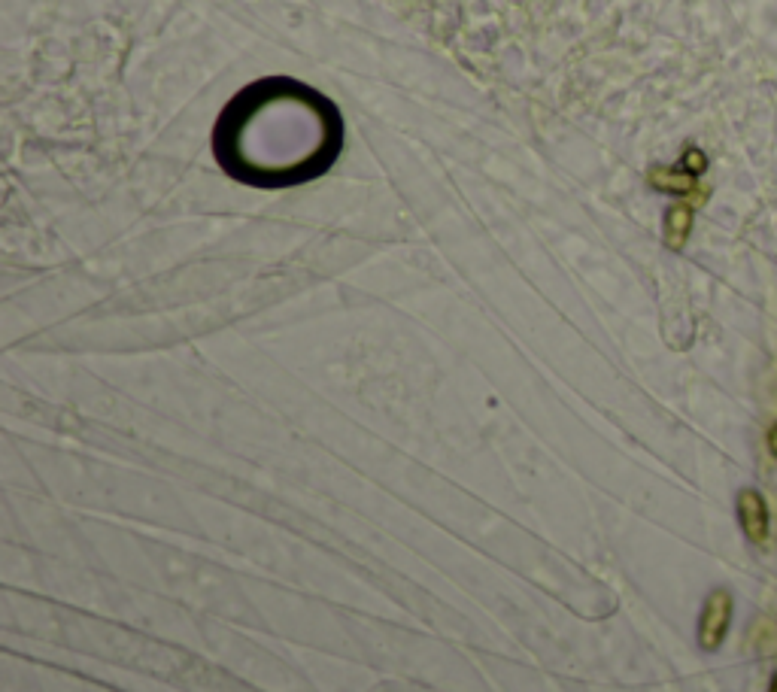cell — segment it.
Here are the masks:
<instances>
[{
	"label": "cell",
	"instance_id": "cell-1",
	"mask_svg": "<svg viewBox=\"0 0 777 692\" xmlns=\"http://www.w3.org/2000/svg\"><path fill=\"white\" fill-rule=\"evenodd\" d=\"M337 107L292 79H262L243 89L213 131L216 161L255 189L307 183L340 152Z\"/></svg>",
	"mask_w": 777,
	"mask_h": 692
},
{
	"label": "cell",
	"instance_id": "cell-2",
	"mask_svg": "<svg viewBox=\"0 0 777 692\" xmlns=\"http://www.w3.org/2000/svg\"><path fill=\"white\" fill-rule=\"evenodd\" d=\"M729 623H732V592L729 589H714L708 595V601H705L702 617H699V644H702V650L714 653L726 641Z\"/></svg>",
	"mask_w": 777,
	"mask_h": 692
},
{
	"label": "cell",
	"instance_id": "cell-3",
	"mask_svg": "<svg viewBox=\"0 0 777 692\" xmlns=\"http://www.w3.org/2000/svg\"><path fill=\"white\" fill-rule=\"evenodd\" d=\"M738 519H741V529L750 544L762 547L768 541L771 526H768V504H765L762 492H756V489L738 492Z\"/></svg>",
	"mask_w": 777,
	"mask_h": 692
},
{
	"label": "cell",
	"instance_id": "cell-4",
	"mask_svg": "<svg viewBox=\"0 0 777 692\" xmlns=\"http://www.w3.org/2000/svg\"><path fill=\"white\" fill-rule=\"evenodd\" d=\"M647 183H650L656 192L677 195V198H693V195H696L699 201L708 198V192L699 189V177L686 173L680 164H674V167H653V170L647 173Z\"/></svg>",
	"mask_w": 777,
	"mask_h": 692
},
{
	"label": "cell",
	"instance_id": "cell-5",
	"mask_svg": "<svg viewBox=\"0 0 777 692\" xmlns=\"http://www.w3.org/2000/svg\"><path fill=\"white\" fill-rule=\"evenodd\" d=\"M693 219H696V207L693 204H674L665 216V243L668 249H683L689 234H693Z\"/></svg>",
	"mask_w": 777,
	"mask_h": 692
},
{
	"label": "cell",
	"instance_id": "cell-6",
	"mask_svg": "<svg viewBox=\"0 0 777 692\" xmlns=\"http://www.w3.org/2000/svg\"><path fill=\"white\" fill-rule=\"evenodd\" d=\"M686 173H693V177H702V173L708 170V155L699 149V146H689L686 152H683V158L677 161Z\"/></svg>",
	"mask_w": 777,
	"mask_h": 692
},
{
	"label": "cell",
	"instance_id": "cell-7",
	"mask_svg": "<svg viewBox=\"0 0 777 692\" xmlns=\"http://www.w3.org/2000/svg\"><path fill=\"white\" fill-rule=\"evenodd\" d=\"M765 441H768V450H771V456L777 459V422L768 428V438H765Z\"/></svg>",
	"mask_w": 777,
	"mask_h": 692
},
{
	"label": "cell",
	"instance_id": "cell-8",
	"mask_svg": "<svg viewBox=\"0 0 777 692\" xmlns=\"http://www.w3.org/2000/svg\"><path fill=\"white\" fill-rule=\"evenodd\" d=\"M768 692H777V674L771 677V683H768Z\"/></svg>",
	"mask_w": 777,
	"mask_h": 692
}]
</instances>
